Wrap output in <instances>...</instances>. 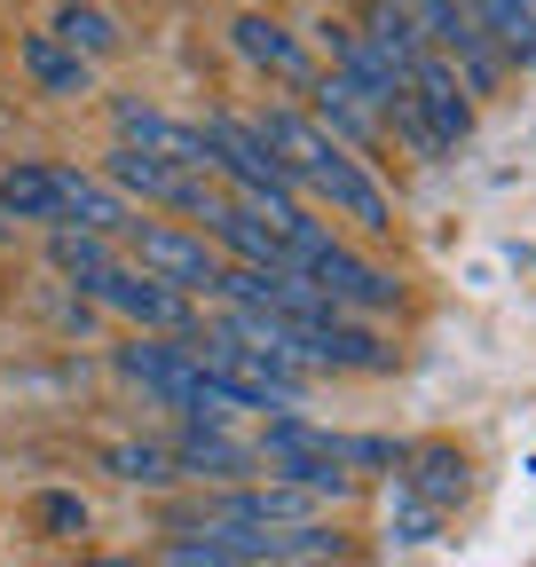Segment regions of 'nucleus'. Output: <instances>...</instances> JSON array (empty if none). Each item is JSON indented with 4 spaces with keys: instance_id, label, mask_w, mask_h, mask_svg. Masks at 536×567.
<instances>
[{
    "instance_id": "nucleus-1",
    "label": "nucleus",
    "mask_w": 536,
    "mask_h": 567,
    "mask_svg": "<svg viewBox=\"0 0 536 567\" xmlns=\"http://www.w3.org/2000/svg\"><path fill=\"white\" fill-rule=\"evenodd\" d=\"M260 142L277 151L285 166H292V182H300V197H316V205H331L340 221H355L363 237H394V197H386V182L355 158V151H340L308 111H292V103H268L260 118Z\"/></svg>"
},
{
    "instance_id": "nucleus-2",
    "label": "nucleus",
    "mask_w": 536,
    "mask_h": 567,
    "mask_svg": "<svg viewBox=\"0 0 536 567\" xmlns=\"http://www.w3.org/2000/svg\"><path fill=\"white\" fill-rule=\"evenodd\" d=\"M197 134H206V158H214V174H221L237 197L268 205L277 221L308 205V197H300V182H292V166L260 142V126H252V118H237V111H206V118H197Z\"/></svg>"
},
{
    "instance_id": "nucleus-3",
    "label": "nucleus",
    "mask_w": 536,
    "mask_h": 567,
    "mask_svg": "<svg viewBox=\"0 0 536 567\" xmlns=\"http://www.w3.org/2000/svg\"><path fill=\"white\" fill-rule=\"evenodd\" d=\"M126 245H134V268L158 276V284H174V292H189V300H214L221 292V268L229 260H221L214 237H197L182 221H134Z\"/></svg>"
},
{
    "instance_id": "nucleus-4",
    "label": "nucleus",
    "mask_w": 536,
    "mask_h": 567,
    "mask_svg": "<svg viewBox=\"0 0 536 567\" xmlns=\"http://www.w3.org/2000/svg\"><path fill=\"white\" fill-rule=\"evenodd\" d=\"M103 316H118V323H134L143 339H189L197 331V300L189 292H174V284H158V276H143V268H111L95 292H87Z\"/></svg>"
},
{
    "instance_id": "nucleus-5",
    "label": "nucleus",
    "mask_w": 536,
    "mask_h": 567,
    "mask_svg": "<svg viewBox=\"0 0 536 567\" xmlns=\"http://www.w3.org/2000/svg\"><path fill=\"white\" fill-rule=\"evenodd\" d=\"M111 363H118L126 386H143L151 402H166V410H182V417L197 410V394H206V363H197L189 339H143V331H134Z\"/></svg>"
},
{
    "instance_id": "nucleus-6",
    "label": "nucleus",
    "mask_w": 536,
    "mask_h": 567,
    "mask_svg": "<svg viewBox=\"0 0 536 567\" xmlns=\"http://www.w3.org/2000/svg\"><path fill=\"white\" fill-rule=\"evenodd\" d=\"M111 134L126 142V151H151V158H166V166H182V174H214L206 134H197L189 118H174V111H158V103L111 95Z\"/></svg>"
},
{
    "instance_id": "nucleus-7",
    "label": "nucleus",
    "mask_w": 536,
    "mask_h": 567,
    "mask_svg": "<svg viewBox=\"0 0 536 567\" xmlns=\"http://www.w3.org/2000/svg\"><path fill=\"white\" fill-rule=\"evenodd\" d=\"M308 118L340 142V151H355L363 166L386 151V111L355 87V80H340V71H316V87H308Z\"/></svg>"
},
{
    "instance_id": "nucleus-8",
    "label": "nucleus",
    "mask_w": 536,
    "mask_h": 567,
    "mask_svg": "<svg viewBox=\"0 0 536 567\" xmlns=\"http://www.w3.org/2000/svg\"><path fill=\"white\" fill-rule=\"evenodd\" d=\"M308 276H316V292L340 308V316H386L394 300H402V284L386 276V268H371L355 245H331V252H316L308 260Z\"/></svg>"
},
{
    "instance_id": "nucleus-9",
    "label": "nucleus",
    "mask_w": 536,
    "mask_h": 567,
    "mask_svg": "<svg viewBox=\"0 0 536 567\" xmlns=\"http://www.w3.org/2000/svg\"><path fill=\"white\" fill-rule=\"evenodd\" d=\"M174 465H182V481H206V488L260 481V450L237 442L229 425H182V434H174Z\"/></svg>"
},
{
    "instance_id": "nucleus-10",
    "label": "nucleus",
    "mask_w": 536,
    "mask_h": 567,
    "mask_svg": "<svg viewBox=\"0 0 536 567\" xmlns=\"http://www.w3.org/2000/svg\"><path fill=\"white\" fill-rule=\"evenodd\" d=\"M229 48L245 55V63H260L277 87H316V63H308V48H300V32H285L277 17H260V9H245L237 24H229Z\"/></svg>"
},
{
    "instance_id": "nucleus-11",
    "label": "nucleus",
    "mask_w": 536,
    "mask_h": 567,
    "mask_svg": "<svg viewBox=\"0 0 536 567\" xmlns=\"http://www.w3.org/2000/svg\"><path fill=\"white\" fill-rule=\"evenodd\" d=\"M316 40L331 48V71H340V80H355V87H363V95H371L379 111H394L402 95H411V80H402V71H394V63H386V55H379V48H371V40L355 32V24L323 17V24H316Z\"/></svg>"
},
{
    "instance_id": "nucleus-12",
    "label": "nucleus",
    "mask_w": 536,
    "mask_h": 567,
    "mask_svg": "<svg viewBox=\"0 0 536 567\" xmlns=\"http://www.w3.org/2000/svg\"><path fill=\"white\" fill-rule=\"evenodd\" d=\"M300 331H308V371H394V347L355 316H316Z\"/></svg>"
},
{
    "instance_id": "nucleus-13",
    "label": "nucleus",
    "mask_w": 536,
    "mask_h": 567,
    "mask_svg": "<svg viewBox=\"0 0 536 567\" xmlns=\"http://www.w3.org/2000/svg\"><path fill=\"white\" fill-rule=\"evenodd\" d=\"M411 103H419V118L450 142V151H457V142H474V87H465L442 55H419V71H411Z\"/></svg>"
},
{
    "instance_id": "nucleus-14",
    "label": "nucleus",
    "mask_w": 536,
    "mask_h": 567,
    "mask_svg": "<svg viewBox=\"0 0 536 567\" xmlns=\"http://www.w3.org/2000/svg\"><path fill=\"white\" fill-rule=\"evenodd\" d=\"M55 189H63V229H87V237H126L143 213H134L103 174H80V166H55Z\"/></svg>"
},
{
    "instance_id": "nucleus-15",
    "label": "nucleus",
    "mask_w": 536,
    "mask_h": 567,
    "mask_svg": "<svg viewBox=\"0 0 536 567\" xmlns=\"http://www.w3.org/2000/svg\"><path fill=\"white\" fill-rule=\"evenodd\" d=\"M17 63H24V80H32L40 95H55V103L95 95V63H80L55 32H24V40H17Z\"/></svg>"
},
{
    "instance_id": "nucleus-16",
    "label": "nucleus",
    "mask_w": 536,
    "mask_h": 567,
    "mask_svg": "<svg viewBox=\"0 0 536 567\" xmlns=\"http://www.w3.org/2000/svg\"><path fill=\"white\" fill-rule=\"evenodd\" d=\"M103 182H111L118 197H143V205H182V189H189L197 174H182V166H166V158H151V151L111 142V151H103Z\"/></svg>"
},
{
    "instance_id": "nucleus-17",
    "label": "nucleus",
    "mask_w": 536,
    "mask_h": 567,
    "mask_svg": "<svg viewBox=\"0 0 536 567\" xmlns=\"http://www.w3.org/2000/svg\"><path fill=\"white\" fill-rule=\"evenodd\" d=\"M0 213H9L17 229H63V189H55V166L17 158L9 174H0Z\"/></svg>"
},
{
    "instance_id": "nucleus-18",
    "label": "nucleus",
    "mask_w": 536,
    "mask_h": 567,
    "mask_svg": "<svg viewBox=\"0 0 536 567\" xmlns=\"http://www.w3.org/2000/svg\"><path fill=\"white\" fill-rule=\"evenodd\" d=\"M394 488H402V496H419L426 513H450L457 496H465V457H457L450 442H419L411 457H402Z\"/></svg>"
},
{
    "instance_id": "nucleus-19",
    "label": "nucleus",
    "mask_w": 536,
    "mask_h": 567,
    "mask_svg": "<svg viewBox=\"0 0 536 567\" xmlns=\"http://www.w3.org/2000/svg\"><path fill=\"white\" fill-rule=\"evenodd\" d=\"M48 268H55L63 284H80V292H95V284H103L111 268H126V260H118V245H111V237H87V229H48Z\"/></svg>"
},
{
    "instance_id": "nucleus-20",
    "label": "nucleus",
    "mask_w": 536,
    "mask_h": 567,
    "mask_svg": "<svg viewBox=\"0 0 536 567\" xmlns=\"http://www.w3.org/2000/svg\"><path fill=\"white\" fill-rule=\"evenodd\" d=\"M48 32H55L63 48H72L80 63H103V55H118V17H111V9H95V0H63Z\"/></svg>"
},
{
    "instance_id": "nucleus-21",
    "label": "nucleus",
    "mask_w": 536,
    "mask_h": 567,
    "mask_svg": "<svg viewBox=\"0 0 536 567\" xmlns=\"http://www.w3.org/2000/svg\"><path fill=\"white\" fill-rule=\"evenodd\" d=\"M465 9L505 48V63H536V0H465Z\"/></svg>"
},
{
    "instance_id": "nucleus-22",
    "label": "nucleus",
    "mask_w": 536,
    "mask_h": 567,
    "mask_svg": "<svg viewBox=\"0 0 536 567\" xmlns=\"http://www.w3.org/2000/svg\"><path fill=\"white\" fill-rule=\"evenodd\" d=\"M355 32H363V40H371V48L402 71V80H411L419 55H426V48H419V32H411V17H402L394 0H363V24H355Z\"/></svg>"
},
{
    "instance_id": "nucleus-23",
    "label": "nucleus",
    "mask_w": 536,
    "mask_h": 567,
    "mask_svg": "<svg viewBox=\"0 0 536 567\" xmlns=\"http://www.w3.org/2000/svg\"><path fill=\"white\" fill-rule=\"evenodd\" d=\"M103 473L126 481V488H166V481H182L174 442H111V450H103Z\"/></svg>"
},
{
    "instance_id": "nucleus-24",
    "label": "nucleus",
    "mask_w": 536,
    "mask_h": 567,
    "mask_svg": "<svg viewBox=\"0 0 536 567\" xmlns=\"http://www.w3.org/2000/svg\"><path fill=\"white\" fill-rule=\"evenodd\" d=\"M32 528L55 536V544H80L87 536V496L80 488H40L32 496Z\"/></svg>"
},
{
    "instance_id": "nucleus-25",
    "label": "nucleus",
    "mask_w": 536,
    "mask_h": 567,
    "mask_svg": "<svg viewBox=\"0 0 536 567\" xmlns=\"http://www.w3.org/2000/svg\"><path fill=\"white\" fill-rule=\"evenodd\" d=\"M386 134H402V142H411V158H419V166H442V158H450V142H442V134L419 118V103H411V95H402V103L386 111Z\"/></svg>"
},
{
    "instance_id": "nucleus-26",
    "label": "nucleus",
    "mask_w": 536,
    "mask_h": 567,
    "mask_svg": "<svg viewBox=\"0 0 536 567\" xmlns=\"http://www.w3.org/2000/svg\"><path fill=\"white\" fill-rule=\"evenodd\" d=\"M151 567H237V559H229L214 536H174V544H166Z\"/></svg>"
},
{
    "instance_id": "nucleus-27",
    "label": "nucleus",
    "mask_w": 536,
    "mask_h": 567,
    "mask_svg": "<svg viewBox=\"0 0 536 567\" xmlns=\"http://www.w3.org/2000/svg\"><path fill=\"white\" fill-rule=\"evenodd\" d=\"M72 567H151V559H111V551H95V559H72Z\"/></svg>"
},
{
    "instance_id": "nucleus-28",
    "label": "nucleus",
    "mask_w": 536,
    "mask_h": 567,
    "mask_svg": "<svg viewBox=\"0 0 536 567\" xmlns=\"http://www.w3.org/2000/svg\"><path fill=\"white\" fill-rule=\"evenodd\" d=\"M9 237H17V221H9V213H0V245H9Z\"/></svg>"
}]
</instances>
